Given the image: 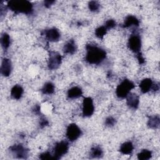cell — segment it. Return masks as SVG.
Wrapping results in <instances>:
<instances>
[{"label":"cell","mask_w":160,"mask_h":160,"mask_svg":"<svg viewBox=\"0 0 160 160\" xmlns=\"http://www.w3.org/2000/svg\"><path fill=\"white\" fill-rule=\"evenodd\" d=\"M85 59L91 64H99L106 57V52L103 49L93 44H88L86 47Z\"/></svg>","instance_id":"1"},{"label":"cell","mask_w":160,"mask_h":160,"mask_svg":"<svg viewBox=\"0 0 160 160\" xmlns=\"http://www.w3.org/2000/svg\"><path fill=\"white\" fill-rule=\"evenodd\" d=\"M7 6L17 13L29 14L32 12V4L28 1H10L8 2Z\"/></svg>","instance_id":"2"},{"label":"cell","mask_w":160,"mask_h":160,"mask_svg":"<svg viewBox=\"0 0 160 160\" xmlns=\"http://www.w3.org/2000/svg\"><path fill=\"white\" fill-rule=\"evenodd\" d=\"M134 87L135 85L131 81L124 79L118 85L116 89V96L120 99L126 98Z\"/></svg>","instance_id":"3"},{"label":"cell","mask_w":160,"mask_h":160,"mask_svg":"<svg viewBox=\"0 0 160 160\" xmlns=\"http://www.w3.org/2000/svg\"><path fill=\"white\" fill-rule=\"evenodd\" d=\"M69 149V144L66 141H61L57 142L52 152L53 159H59L65 155Z\"/></svg>","instance_id":"4"},{"label":"cell","mask_w":160,"mask_h":160,"mask_svg":"<svg viewBox=\"0 0 160 160\" xmlns=\"http://www.w3.org/2000/svg\"><path fill=\"white\" fill-rule=\"evenodd\" d=\"M141 37L136 34L131 35L128 39V46L129 49L133 52L138 54L140 52L141 49Z\"/></svg>","instance_id":"5"},{"label":"cell","mask_w":160,"mask_h":160,"mask_svg":"<svg viewBox=\"0 0 160 160\" xmlns=\"http://www.w3.org/2000/svg\"><path fill=\"white\" fill-rule=\"evenodd\" d=\"M82 131L81 129L74 123L70 124L67 128L66 135L68 139L71 142L77 140L80 137Z\"/></svg>","instance_id":"6"},{"label":"cell","mask_w":160,"mask_h":160,"mask_svg":"<svg viewBox=\"0 0 160 160\" xmlns=\"http://www.w3.org/2000/svg\"><path fill=\"white\" fill-rule=\"evenodd\" d=\"M62 62L61 54L56 51H51L49 55L48 67L51 69H56L59 67Z\"/></svg>","instance_id":"7"},{"label":"cell","mask_w":160,"mask_h":160,"mask_svg":"<svg viewBox=\"0 0 160 160\" xmlns=\"http://www.w3.org/2000/svg\"><path fill=\"white\" fill-rule=\"evenodd\" d=\"M94 111V106L93 100L90 97H86L82 101V112L84 117H90L92 115Z\"/></svg>","instance_id":"8"},{"label":"cell","mask_w":160,"mask_h":160,"mask_svg":"<svg viewBox=\"0 0 160 160\" xmlns=\"http://www.w3.org/2000/svg\"><path fill=\"white\" fill-rule=\"evenodd\" d=\"M11 151L18 158L26 159L28 156V150L22 144H15L10 148Z\"/></svg>","instance_id":"9"},{"label":"cell","mask_w":160,"mask_h":160,"mask_svg":"<svg viewBox=\"0 0 160 160\" xmlns=\"http://www.w3.org/2000/svg\"><path fill=\"white\" fill-rule=\"evenodd\" d=\"M44 35L46 39L50 42H57L61 38V34L59 30L55 28L45 30Z\"/></svg>","instance_id":"10"},{"label":"cell","mask_w":160,"mask_h":160,"mask_svg":"<svg viewBox=\"0 0 160 160\" xmlns=\"http://www.w3.org/2000/svg\"><path fill=\"white\" fill-rule=\"evenodd\" d=\"M12 71V62L10 59L8 58H4L2 60L1 65V74L4 76H9Z\"/></svg>","instance_id":"11"},{"label":"cell","mask_w":160,"mask_h":160,"mask_svg":"<svg viewBox=\"0 0 160 160\" xmlns=\"http://www.w3.org/2000/svg\"><path fill=\"white\" fill-rule=\"evenodd\" d=\"M126 98V104L131 109H136L138 108L139 104V98L136 94L130 92Z\"/></svg>","instance_id":"12"},{"label":"cell","mask_w":160,"mask_h":160,"mask_svg":"<svg viewBox=\"0 0 160 160\" xmlns=\"http://www.w3.org/2000/svg\"><path fill=\"white\" fill-rule=\"evenodd\" d=\"M153 82L149 78H145L142 79L139 84V88L142 93H146L151 91L153 87Z\"/></svg>","instance_id":"13"},{"label":"cell","mask_w":160,"mask_h":160,"mask_svg":"<svg viewBox=\"0 0 160 160\" xmlns=\"http://www.w3.org/2000/svg\"><path fill=\"white\" fill-rule=\"evenodd\" d=\"M77 50V46L73 39H70L64 44L63 47V51L68 54H73Z\"/></svg>","instance_id":"14"},{"label":"cell","mask_w":160,"mask_h":160,"mask_svg":"<svg viewBox=\"0 0 160 160\" xmlns=\"http://www.w3.org/2000/svg\"><path fill=\"white\" fill-rule=\"evenodd\" d=\"M82 94V89L78 86H73L71 87L68 91L67 93L68 98L71 99H77L81 97Z\"/></svg>","instance_id":"15"},{"label":"cell","mask_w":160,"mask_h":160,"mask_svg":"<svg viewBox=\"0 0 160 160\" xmlns=\"http://www.w3.org/2000/svg\"><path fill=\"white\" fill-rule=\"evenodd\" d=\"M133 149H134V146L131 141L124 142L121 145L119 148L120 152L124 155L131 154L132 152Z\"/></svg>","instance_id":"16"},{"label":"cell","mask_w":160,"mask_h":160,"mask_svg":"<svg viewBox=\"0 0 160 160\" xmlns=\"http://www.w3.org/2000/svg\"><path fill=\"white\" fill-rule=\"evenodd\" d=\"M24 92L22 87L19 84L14 85L11 89V96L14 99H19Z\"/></svg>","instance_id":"17"},{"label":"cell","mask_w":160,"mask_h":160,"mask_svg":"<svg viewBox=\"0 0 160 160\" xmlns=\"http://www.w3.org/2000/svg\"><path fill=\"white\" fill-rule=\"evenodd\" d=\"M139 24V21L138 19L132 15L127 16L124 21L123 27L124 28H129L132 26H138Z\"/></svg>","instance_id":"18"},{"label":"cell","mask_w":160,"mask_h":160,"mask_svg":"<svg viewBox=\"0 0 160 160\" xmlns=\"http://www.w3.org/2000/svg\"><path fill=\"white\" fill-rule=\"evenodd\" d=\"M0 41H1V46L3 48V49L4 50L8 49L11 44V38L9 35L6 32L3 33L1 36Z\"/></svg>","instance_id":"19"},{"label":"cell","mask_w":160,"mask_h":160,"mask_svg":"<svg viewBox=\"0 0 160 160\" xmlns=\"http://www.w3.org/2000/svg\"><path fill=\"white\" fill-rule=\"evenodd\" d=\"M159 117L158 115H155L151 116L148 120V125L150 128L152 129H156L159 126Z\"/></svg>","instance_id":"20"},{"label":"cell","mask_w":160,"mask_h":160,"mask_svg":"<svg viewBox=\"0 0 160 160\" xmlns=\"http://www.w3.org/2000/svg\"><path fill=\"white\" fill-rule=\"evenodd\" d=\"M54 85L51 82H48L42 86L41 91L44 94H51L54 92Z\"/></svg>","instance_id":"21"},{"label":"cell","mask_w":160,"mask_h":160,"mask_svg":"<svg viewBox=\"0 0 160 160\" xmlns=\"http://www.w3.org/2000/svg\"><path fill=\"white\" fill-rule=\"evenodd\" d=\"M103 152L99 146H94L91 148L90 151V156L92 158H99L102 156Z\"/></svg>","instance_id":"22"},{"label":"cell","mask_w":160,"mask_h":160,"mask_svg":"<svg viewBox=\"0 0 160 160\" xmlns=\"http://www.w3.org/2000/svg\"><path fill=\"white\" fill-rule=\"evenodd\" d=\"M138 158L141 160H148L152 157V152L148 149H143L138 154Z\"/></svg>","instance_id":"23"},{"label":"cell","mask_w":160,"mask_h":160,"mask_svg":"<svg viewBox=\"0 0 160 160\" xmlns=\"http://www.w3.org/2000/svg\"><path fill=\"white\" fill-rule=\"evenodd\" d=\"M107 29L104 27V26H99L95 30V35L99 39H102L106 35L107 32Z\"/></svg>","instance_id":"24"},{"label":"cell","mask_w":160,"mask_h":160,"mask_svg":"<svg viewBox=\"0 0 160 160\" xmlns=\"http://www.w3.org/2000/svg\"><path fill=\"white\" fill-rule=\"evenodd\" d=\"M88 8L90 9V11L92 12H96L99 9L100 5L97 1H91L88 4Z\"/></svg>","instance_id":"25"},{"label":"cell","mask_w":160,"mask_h":160,"mask_svg":"<svg viewBox=\"0 0 160 160\" xmlns=\"http://www.w3.org/2000/svg\"><path fill=\"white\" fill-rule=\"evenodd\" d=\"M41 159H53L52 154L49 152H44L39 155Z\"/></svg>","instance_id":"26"},{"label":"cell","mask_w":160,"mask_h":160,"mask_svg":"<svg viewBox=\"0 0 160 160\" xmlns=\"http://www.w3.org/2000/svg\"><path fill=\"white\" fill-rule=\"evenodd\" d=\"M116 123V119L111 117V116H109V117H108L106 120H105V124L107 126H113Z\"/></svg>","instance_id":"27"},{"label":"cell","mask_w":160,"mask_h":160,"mask_svg":"<svg viewBox=\"0 0 160 160\" xmlns=\"http://www.w3.org/2000/svg\"><path fill=\"white\" fill-rule=\"evenodd\" d=\"M115 26H116V22L114 21V20H113V19H109V20H108L106 22L104 27L108 30V29L113 28L114 27H115Z\"/></svg>","instance_id":"28"},{"label":"cell","mask_w":160,"mask_h":160,"mask_svg":"<svg viewBox=\"0 0 160 160\" xmlns=\"http://www.w3.org/2000/svg\"><path fill=\"white\" fill-rule=\"evenodd\" d=\"M48 124V121L47 119H46L45 118H42L41 121H40V126L41 127H44L46 126L47 124Z\"/></svg>","instance_id":"29"},{"label":"cell","mask_w":160,"mask_h":160,"mask_svg":"<svg viewBox=\"0 0 160 160\" xmlns=\"http://www.w3.org/2000/svg\"><path fill=\"white\" fill-rule=\"evenodd\" d=\"M54 2V1H44V6L48 8V7H50V6H51Z\"/></svg>","instance_id":"30"}]
</instances>
